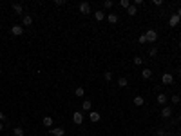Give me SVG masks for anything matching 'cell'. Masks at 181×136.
Here are the masks:
<instances>
[{
  "instance_id": "1",
  "label": "cell",
  "mask_w": 181,
  "mask_h": 136,
  "mask_svg": "<svg viewBox=\"0 0 181 136\" xmlns=\"http://www.w3.org/2000/svg\"><path fill=\"white\" fill-rule=\"evenodd\" d=\"M145 38H147V42L149 44H154L158 40V33H156V29H149L145 33Z\"/></svg>"
},
{
  "instance_id": "2",
  "label": "cell",
  "mask_w": 181,
  "mask_h": 136,
  "mask_svg": "<svg viewBox=\"0 0 181 136\" xmlns=\"http://www.w3.org/2000/svg\"><path fill=\"white\" fill-rule=\"evenodd\" d=\"M83 118H85L83 113H80V111H76L74 114H72V122H74L76 125H82V124H83Z\"/></svg>"
},
{
  "instance_id": "3",
  "label": "cell",
  "mask_w": 181,
  "mask_h": 136,
  "mask_svg": "<svg viewBox=\"0 0 181 136\" xmlns=\"http://www.w3.org/2000/svg\"><path fill=\"white\" fill-rule=\"evenodd\" d=\"M161 82H163L165 85H172V84H174V76H172L170 73H163V76H161Z\"/></svg>"
},
{
  "instance_id": "4",
  "label": "cell",
  "mask_w": 181,
  "mask_h": 136,
  "mask_svg": "<svg viewBox=\"0 0 181 136\" xmlns=\"http://www.w3.org/2000/svg\"><path fill=\"white\" fill-rule=\"evenodd\" d=\"M80 13H82V15H89L91 13V4L89 2H82L80 4Z\"/></svg>"
},
{
  "instance_id": "5",
  "label": "cell",
  "mask_w": 181,
  "mask_h": 136,
  "mask_svg": "<svg viewBox=\"0 0 181 136\" xmlns=\"http://www.w3.org/2000/svg\"><path fill=\"white\" fill-rule=\"evenodd\" d=\"M22 33H24V27L22 25H13L11 27V35H15V36H20V35H22Z\"/></svg>"
},
{
  "instance_id": "6",
  "label": "cell",
  "mask_w": 181,
  "mask_h": 136,
  "mask_svg": "<svg viewBox=\"0 0 181 136\" xmlns=\"http://www.w3.org/2000/svg\"><path fill=\"white\" fill-rule=\"evenodd\" d=\"M29 27V25H33V16L31 15H24V18H22V27Z\"/></svg>"
},
{
  "instance_id": "7",
  "label": "cell",
  "mask_w": 181,
  "mask_h": 136,
  "mask_svg": "<svg viewBox=\"0 0 181 136\" xmlns=\"http://www.w3.org/2000/svg\"><path fill=\"white\" fill-rule=\"evenodd\" d=\"M49 133H51L53 136H64V134H65V131H64L62 127H53Z\"/></svg>"
},
{
  "instance_id": "8",
  "label": "cell",
  "mask_w": 181,
  "mask_h": 136,
  "mask_svg": "<svg viewBox=\"0 0 181 136\" xmlns=\"http://www.w3.org/2000/svg\"><path fill=\"white\" fill-rule=\"evenodd\" d=\"M170 116H172V109L165 105V107L161 109V118H170Z\"/></svg>"
},
{
  "instance_id": "9",
  "label": "cell",
  "mask_w": 181,
  "mask_h": 136,
  "mask_svg": "<svg viewBox=\"0 0 181 136\" xmlns=\"http://www.w3.org/2000/svg\"><path fill=\"white\" fill-rule=\"evenodd\" d=\"M89 118H91V122H94V124H96V122H100L102 114H100V113H96V111H91V113H89Z\"/></svg>"
},
{
  "instance_id": "10",
  "label": "cell",
  "mask_w": 181,
  "mask_h": 136,
  "mask_svg": "<svg viewBox=\"0 0 181 136\" xmlns=\"http://www.w3.org/2000/svg\"><path fill=\"white\" fill-rule=\"evenodd\" d=\"M179 20H181V16H178V15H172V16H170V20H169L170 27H176V25L179 24Z\"/></svg>"
},
{
  "instance_id": "11",
  "label": "cell",
  "mask_w": 181,
  "mask_h": 136,
  "mask_svg": "<svg viewBox=\"0 0 181 136\" xmlns=\"http://www.w3.org/2000/svg\"><path fill=\"white\" fill-rule=\"evenodd\" d=\"M156 100H158V104H159V105H163V107H165V104H167V100H169V98H167V94H163V93H159Z\"/></svg>"
},
{
  "instance_id": "12",
  "label": "cell",
  "mask_w": 181,
  "mask_h": 136,
  "mask_svg": "<svg viewBox=\"0 0 181 136\" xmlns=\"http://www.w3.org/2000/svg\"><path fill=\"white\" fill-rule=\"evenodd\" d=\"M82 109H83V111H89V113H91L92 102H91V100H83V102H82Z\"/></svg>"
},
{
  "instance_id": "13",
  "label": "cell",
  "mask_w": 181,
  "mask_h": 136,
  "mask_svg": "<svg viewBox=\"0 0 181 136\" xmlns=\"http://www.w3.org/2000/svg\"><path fill=\"white\" fill-rule=\"evenodd\" d=\"M42 124H44L45 127H47V129H49V127H53V118H51V116H44Z\"/></svg>"
},
{
  "instance_id": "14",
  "label": "cell",
  "mask_w": 181,
  "mask_h": 136,
  "mask_svg": "<svg viewBox=\"0 0 181 136\" xmlns=\"http://www.w3.org/2000/svg\"><path fill=\"white\" fill-rule=\"evenodd\" d=\"M143 104H145L143 96H134V105H136V107H141Z\"/></svg>"
},
{
  "instance_id": "15",
  "label": "cell",
  "mask_w": 181,
  "mask_h": 136,
  "mask_svg": "<svg viewBox=\"0 0 181 136\" xmlns=\"http://www.w3.org/2000/svg\"><path fill=\"white\" fill-rule=\"evenodd\" d=\"M13 136H25V133H24L22 127H15L13 129Z\"/></svg>"
},
{
  "instance_id": "16",
  "label": "cell",
  "mask_w": 181,
  "mask_h": 136,
  "mask_svg": "<svg viewBox=\"0 0 181 136\" xmlns=\"http://www.w3.org/2000/svg\"><path fill=\"white\" fill-rule=\"evenodd\" d=\"M13 11H15V13H18V15H22V13H24L22 4H13Z\"/></svg>"
},
{
  "instance_id": "17",
  "label": "cell",
  "mask_w": 181,
  "mask_h": 136,
  "mask_svg": "<svg viewBox=\"0 0 181 136\" xmlns=\"http://www.w3.org/2000/svg\"><path fill=\"white\" fill-rule=\"evenodd\" d=\"M136 13H138V9H136V5H129V9H127V15H129V16H134V15H136Z\"/></svg>"
},
{
  "instance_id": "18",
  "label": "cell",
  "mask_w": 181,
  "mask_h": 136,
  "mask_svg": "<svg viewBox=\"0 0 181 136\" xmlns=\"http://www.w3.org/2000/svg\"><path fill=\"white\" fill-rule=\"evenodd\" d=\"M94 18L98 20V22H102V20L105 18V13H103L102 9H100V11H96V13H94Z\"/></svg>"
},
{
  "instance_id": "19",
  "label": "cell",
  "mask_w": 181,
  "mask_h": 136,
  "mask_svg": "<svg viewBox=\"0 0 181 136\" xmlns=\"http://www.w3.org/2000/svg\"><path fill=\"white\" fill-rule=\"evenodd\" d=\"M74 94H76L78 98H83V94H85V89H83V87H76V89H74Z\"/></svg>"
},
{
  "instance_id": "20",
  "label": "cell",
  "mask_w": 181,
  "mask_h": 136,
  "mask_svg": "<svg viewBox=\"0 0 181 136\" xmlns=\"http://www.w3.org/2000/svg\"><path fill=\"white\" fill-rule=\"evenodd\" d=\"M150 76H152V71H150V69H143V71H141V78L149 80Z\"/></svg>"
},
{
  "instance_id": "21",
  "label": "cell",
  "mask_w": 181,
  "mask_h": 136,
  "mask_svg": "<svg viewBox=\"0 0 181 136\" xmlns=\"http://www.w3.org/2000/svg\"><path fill=\"white\" fill-rule=\"evenodd\" d=\"M127 84H129V80H127V78H123V76L118 78V85L120 87H127Z\"/></svg>"
},
{
  "instance_id": "22",
  "label": "cell",
  "mask_w": 181,
  "mask_h": 136,
  "mask_svg": "<svg viewBox=\"0 0 181 136\" xmlns=\"http://www.w3.org/2000/svg\"><path fill=\"white\" fill-rule=\"evenodd\" d=\"M107 20L111 24H118V15H107Z\"/></svg>"
},
{
  "instance_id": "23",
  "label": "cell",
  "mask_w": 181,
  "mask_h": 136,
  "mask_svg": "<svg viewBox=\"0 0 181 136\" xmlns=\"http://www.w3.org/2000/svg\"><path fill=\"white\" fill-rule=\"evenodd\" d=\"M170 100H172V104H174V105H178L179 102H181V96H178V94H174V96H172Z\"/></svg>"
},
{
  "instance_id": "24",
  "label": "cell",
  "mask_w": 181,
  "mask_h": 136,
  "mask_svg": "<svg viewBox=\"0 0 181 136\" xmlns=\"http://www.w3.org/2000/svg\"><path fill=\"white\" fill-rule=\"evenodd\" d=\"M112 5H114V2H111V0H105V2H103V8L105 9H111Z\"/></svg>"
},
{
  "instance_id": "25",
  "label": "cell",
  "mask_w": 181,
  "mask_h": 136,
  "mask_svg": "<svg viewBox=\"0 0 181 136\" xmlns=\"http://www.w3.org/2000/svg\"><path fill=\"white\" fill-rule=\"evenodd\" d=\"M120 5H122V8H125V9H129L130 2H129V0H122V2H120Z\"/></svg>"
},
{
  "instance_id": "26",
  "label": "cell",
  "mask_w": 181,
  "mask_h": 136,
  "mask_svg": "<svg viewBox=\"0 0 181 136\" xmlns=\"http://www.w3.org/2000/svg\"><path fill=\"white\" fill-rule=\"evenodd\" d=\"M141 64H143V58H139V56L134 58V65H141Z\"/></svg>"
},
{
  "instance_id": "27",
  "label": "cell",
  "mask_w": 181,
  "mask_h": 136,
  "mask_svg": "<svg viewBox=\"0 0 181 136\" xmlns=\"http://www.w3.org/2000/svg\"><path fill=\"white\" fill-rule=\"evenodd\" d=\"M149 54H150V56H156V54H158V49H156V47H150V49H149Z\"/></svg>"
},
{
  "instance_id": "28",
  "label": "cell",
  "mask_w": 181,
  "mask_h": 136,
  "mask_svg": "<svg viewBox=\"0 0 181 136\" xmlns=\"http://www.w3.org/2000/svg\"><path fill=\"white\" fill-rule=\"evenodd\" d=\"M103 76H105V82H111V80H112V73H109V71H107V73L103 74Z\"/></svg>"
},
{
  "instance_id": "29",
  "label": "cell",
  "mask_w": 181,
  "mask_h": 136,
  "mask_svg": "<svg viewBox=\"0 0 181 136\" xmlns=\"http://www.w3.org/2000/svg\"><path fill=\"white\" fill-rule=\"evenodd\" d=\"M139 44H147V38H145V35H141V36H139Z\"/></svg>"
},
{
  "instance_id": "30",
  "label": "cell",
  "mask_w": 181,
  "mask_h": 136,
  "mask_svg": "<svg viewBox=\"0 0 181 136\" xmlns=\"http://www.w3.org/2000/svg\"><path fill=\"white\" fill-rule=\"evenodd\" d=\"M55 4H56V5H64V4H65V0H56Z\"/></svg>"
},
{
  "instance_id": "31",
  "label": "cell",
  "mask_w": 181,
  "mask_h": 136,
  "mask_svg": "<svg viewBox=\"0 0 181 136\" xmlns=\"http://www.w3.org/2000/svg\"><path fill=\"white\" fill-rule=\"evenodd\" d=\"M4 120H5V116H4V113L0 111V122H2V124H4Z\"/></svg>"
},
{
  "instance_id": "32",
  "label": "cell",
  "mask_w": 181,
  "mask_h": 136,
  "mask_svg": "<svg viewBox=\"0 0 181 136\" xmlns=\"http://www.w3.org/2000/svg\"><path fill=\"white\" fill-rule=\"evenodd\" d=\"M4 131V124H2V122H0V133H2Z\"/></svg>"
},
{
  "instance_id": "33",
  "label": "cell",
  "mask_w": 181,
  "mask_h": 136,
  "mask_svg": "<svg viewBox=\"0 0 181 136\" xmlns=\"http://www.w3.org/2000/svg\"><path fill=\"white\" fill-rule=\"evenodd\" d=\"M176 15H178V16H181V8L178 9V13H176Z\"/></svg>"
},
{
  "instance_id": "34",
  "label": "cell",
  "mask_w": 181,
  "mask_h": 136,
  "mask_svg": "<svg viewBox=\"0 0 181 136\" xmlns=\"http://www.w3.org/2000/svg\"><path fill=\"white\" fill-rule=\"evenodd\" d=\"M178 74H179V76H181V67H179V69H178Z\"/></svg>"
},
{
  "instance_id": "35",
  "label": "cell",
  "mask_w": 181,
  "mask_h": 136,
  "mask_svg": "<svg viewBox=\"0 0 181 136\" xmlns=\"http://www.w3.org/2000/svg\"><path fill=\"white\" fill-rule=\"evenodd\" d=\"M179 47H181V42H179Z\"/></svg>"
}]
</instances>
